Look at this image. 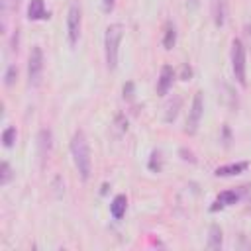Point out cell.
Listing matches in <instances>:
<instances>
[{"instance_id": "ffe728a7", "label": "cell", "mask_w": 251, "mask_h": 251, "mask_svg": "<svg viewBox=\"0 0 251 251\" xmlns=\"http://www.w3.org/2000/svg\"><path fill=\"white\" fill-rule=\"evenodd\" d=\"M159 157H161L159 151H153V153H151V161H149V169H151V171H159V169H161V161H159Z\"/></svg>"}, {"instance_id": "52a82bcc", "label": "cell", "mask_w": 251, "mask_h": 251, "mask_svg": "<svg viewBox=\"0 0 251 251\" xmlns=\"http://www.w3.org/2000/svg\"><path fill=\"white\" fill-rule=\"evenodd\" d=\"M173 78H175V71H173V67L163 65L161 75H159V80H157V94H161V96L167 94L169 88L173 86Z\"/></svg>"}, {"instance_id": "5bb4252c", "label": "cell", "mask_w": 251, "mask_h": 251, "mask_svg": "<svg viewBox=\"0 0 251 251\" xmlns=\"http://www.w3.org/2000/svg\"><path fill=\"white\" fill-rule=\"evenodd\" d=\"M176 43V27L173 22L165 24V35H163V47L165 49H173Z\"/></svg>"}, {"instance_id": "e0dca14e", "label": "cell", "mask_w": 251, "mask_h": 251, "mask_svg": "<svg viewBox=\"0 0 251 251\" xmlns=\"http://www.w3.org/2000/svg\"><path fill=\"white\" fill-rule=\"evenodd\" d=\"M10 178H12V169H10V165L4 161V163L0 165V186H6V184L10 182Z\"/></svg>"}, {"instance_id": "44dd1931", "label": "cell", "mask_w": 251, "mask_h": 251, "mask_svg": "<svg viewBox=\"0 0 251 251\" xmlns=\"http://www.w3.org/2000/svg\"><path fill=\"white\" fill-rule=\"evenodd\" d=\"M114 6H116V0H102V10L106 14H110L114 10Z\"/></svg>"}, {"instance_id": "cb8c5ba5", "label": "cell", "mask_w": 251, "mask_h": 251, "mask_svg": "<svg viewBox=\"0 0 251 251\" xmlns=\"http://www.w3.org/2000/svg\"><path fill=\"white\" fill-rule=\"evenodd\" d=\"M12 4H14V8H18L20 6V0H12Z\"/></svg>"}, {"instance_id": "6da1fadb", "label": "cell", "mask_w": 251, "mask_h": 251, "mask_svg": "<svg viewBox=\"0 0 251 251\" xmlns=\"http://www.w3.org/2000/svg\"><path fill=\"white\" fill-rule=\"evenodd\" d=\"M71 153H73V161L75 167L80 175L82 180L90 178L92 173V159H90V147H88V139L84 135L82 129H76L73 139H71Z\"/></svg>"}, {"instance_id": "ac0fdd59", "label": "cell", "mask_w": 251, "mask_h": 251, "mask_svg": "<svg viewBox=\"0 0 251 251\" xmlns=\"http://www.w3.org/2000/svg\"><path fill=\"white\" fill-rule=\"evenodd\" d=\"M16 76H18V69H16V65H10L6 69V75H4V84L6 86H12L14 80H16Z\"/></svg>"}, {"instance_id": "d6986e66", "label": "cell", "mask_w": 251, "mask_h": 251, "mask_svg": "<svg viewBox=\"0 0 251 251\" xmlns=\"http://www.w3.org/2000/svg\"><path fill=\"white\" fill-rule=\"evenodd\" d=\"M178 106H180V98H176V100H175V106H173V104H169V110H167V116H165V120H167V122H173V120L176 118Z\"/></svg>"}, {"instance_id": "277c9868", "label": "cell", "mask_w": 251, "mask_h": 251, "mask_svg": "<svg viewBox=\"0 0 251 251\" xmlns=\"http://www.w3.org/2000/svg\"><path fill=\"white\" fill-rule=\"evenodd\" d=\"M78 37H80V4L78 0H73L67 12V39L71 45H76Z\"/></svg>"}, {"instance_id": "2e32d148", "label": "cell", "mask_w": 251, "mask_h": 251, "mask_svg": "<svg viewBox=\"0 0 251 251\" xmlns=\"http://www.w3.org/2000/svg\"><path fill=\"white\" fill-rule=\"evenodd\" d=\"M16 127H6L4 131H2V143H4V147H12L14 145V141H16Z\"/></svg>"}, {"instance_id": "9c48e42d", "label": "cell", "mask_w": 251, "mask_h": 251, "mask_svg": "<svg viewBox=\"0 0 251 251\" xmlns=\"http://www.w3.org/2000/svg\"><path fill=\"white\" fill-rule=\"evenodd\" d=\"M249 167L247 161H239V163H229V165H222L216 169V176H235V175H241L245 173Z\"/></svg>"}, {"instance_id": "603a6c76", "label": "cell", "mask_w": 251, "mask_h": 251, "mask_svg": "<svg viewBox=\"0 0 251 251\" xmlns=\"http://www.w3.org/2000/svg\"><path fill=\"white\" fill-rule=\"evenodd\" d=\"M186 2H188V8H192V10L198 6V0H186Z\"/></svg>"}, {"instance_id": "7a4b0ae2", "label": "cell", "mask_w": 251, "mask_h": 251, "mask_svg": "<svg viewBox=\"0 0 251 251\" xmlns=\"http://www.w3.org/2000/svg\"><path fill=\"white\" fill-rule=\"evenodd\" d=\"M124 37V27L122 24H112L106 29L104 35V51H106V65L110 71L118 67V55H120V41Z\"/></svg>"}, {"instance_id": "30bf717a", "label": "cell", "mask_w": 251, "mask_h": 251, "mask_svg": "<svg viewBox=\"0 0 251 251\" xmlns=\"http://www.w3.org/2000/svg\"><path fill=\"white\" fill-rule=\"evenodd\" d=\"M126 210H127V198H126L124 194L114 196V200H112V204H110V214H112V218H114V220H122L124 214H126Z\"/></svg>"}, {"instance_id": "9a60e30c", "label": "cell", "mask_w": 251, "mask_h": 251, "mask_svg": "<svg viewBox=\"0 0 251 251\" xmlns=\"http://www.w3.org/2000/svg\"><path fill=\"white\" fill-rule=\"evenodd\" d=\"M208 249H220L222 247V229L218 226H212L210 227V235H208V243H206Z\"/></svg>"}, {"instance_id": "8992f818", "label": "cell", "mask_w": 251, "mask_h": 251, "mask_svg": "<svg viewBox=\"0 0 251 251\" xmlns=\"http://www.w3.org/2000/svg\"><path fill=\"white\" fill-rule=\"evenodd\" d=\"M202 114H204V98H202V92H196L194 98H192L188 120H186V131L188 133H196V129L200 126V120H202Z\"/></svg>"}, {"instance_id": "8fae6325", "label": "cell", "mask_w": 251, "mask_h": 251, "mask_svg": "<svg viewBox=\"0 0 251 251\" xmlns=\"http://www.w3.org/2000/svg\"><path fill=\"white\" fill-rule=\"evenodd\" d=\"M212 14L216 25H224L227 18V0H214L212 2Z\"/></svg>"}, {"instance_id": "4fadbf2b", "label": "cell", "mask_w": 251, "mask_h": 251, "mask_svg": "<svg viewBox=\"0 0 251 251\" xmlns=\"http://www.w3.org/2000/svg\"><path fill=\"white\" fill-rule=\"evenodd\" d=\"M37 139H39V141H37V145H39V155L45 159V157L49 155V151H51V145H53V143H51V139H53V137H51V131H49V129H41Z\"/></svg>"}, {"instance_id": "7c38bea8", "label": "cell", "mask_w": 251, "mask_h": 251, "mask_svg": "<svg viewBox=\"0 0 251 251\" xmlns=\"http://www.w3.org/2000/svg\"><path fill=\"white\" fill-rule=\"evenodd\" d=\"M27 18L29 20H45L47 18V12H45V2L43 0H29V6H27Z\"/></svg>"}, {"instance_id": "3957f363", "label": "cell", "mask_w": 251, "mask_h": 251, "mask_svg": "<svg viewBox=\"0 0 251 251\" xmlns=\"http://www.w3.org/2000/svg\"><path fill=\"white\" fill-rule=\"evenodd\" d=\"M245 69H247V65H245V47H243L241 39H233V43H231V71H233L235 80L243 86L247 82L245 80Z\"/></svg>"}, {"instance_id": "5b68a950", "label": "cell", "mask_w": 251, "mask_h": 251, "mask_svg": "<svg viewBox=\"0 0 251 251\" xmlns=\"http://www.w3.org/2000/svg\"><path fill=\"white\" fill-rule=\"evenodd\" d=\"M41 75H43V51L39 45H33L29 51V61H27V76H29V84L37 86L41 82Z\"/></svg>"}, {"instance_id": "ba28073f", "label": "cell", "mask_w": 251, "mask_h": 251, "mask_svg": "<svg viewBox=\"0 0 251 251\" xmlns=\"http://www.w3.org/2000/svg\"><path fill=\"white\" fill-rule=\"evenodd\" d=\"M237 200H239V192H235V190H224V192L214 200V204L210 206V210H212V212H218V210H222V208H226V206L235 204Z\"/></svg>"}, {"instance_id": "7402d4cb", "label": "cell", "mask_w": 251, "mask_h": 251, "mask_svg": "<svg viewBox=\"0 0 251 251\" xmlns=\"http://www.w3.org/2000/svg\"><path fill=\"white\" fill-rule=\"evenodd\" d=\"M190 73H192V71H190V67H186V65H184V67H182V80H188Z\"/></svg>"}]
</instances>
